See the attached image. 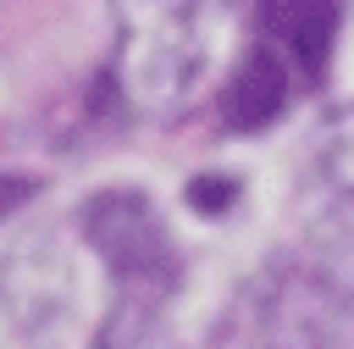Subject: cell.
<instances>
[{
	"label": "cell",
	"instance_id": "cell-1",
	"mask_svg": "<svg viewBox=\"0 0 354 349\" xmlns=\"http://www.w3.org/2000/svg\"><path fill=\"white\" fill-rule=\"evenodd\" d=\"M227 0H111V83L138 116H177L221 66Z\"/></svg>",
	"mask_w": 354,
	"mask_h": 349
},
{
	"label": "cell",
	"instance_id": "cell-2",
	"mask_svg": "<svg viewBox=\"0 0 354 349\" xmlns=\"http://www.w3.org/2000/svg\"><path fill=\"white\" fill-rule=\"evenodd\" d=\"M348 299L332 277L310 266L254 271L216 321L210 349H343Z\"/></svg>",
	"mask_w": 354,
	"mask_h": 349
},
{
	"label": "cell",
	"instance_id": "cell-3",
	"mask_svg": "<svg viewBox=\"0 0 354 349\" xmlns=\"http://www.w3.org/2000/svg\"><path fill=\"white\" fill-rule=\"evenodd\" d=\"M83 238L127 294H177V244L155 205L133 188H105L83 205Z\"/></svg>",
	"mask_w": 354,
	"mask_h": 349
},
{
	"label": "cell",
	"instance_id": "cell-4",
	"mask_svg": "<svg viewBox=\"0 0 354 349\" xmlns=\"http://www.w3.org/2000/svg\"><path fill=\"white\" fill-rule=\"evenodd\" d=\"M72 260L61 255V244L50 233L22 238L6 260H0V305L22 332H50L55 321L72 316Z\"/></svg>",
	"mask_w": 354,
	"mask_h": 349
},
{
	"label": "cell",
	"instance_id": "cell-5",
	"mask_svg": "<svg viewBox=\"0 0 354 349\" xmlns=\"http://www.w3.org/2000/svg\"><path fill=\"white\" fill-rule=\"evenodd\" d=\"M337 44V0H260L254 50H266L299 89L321 83Z\"/></svg>",
	"mask_w": 354,
	"mask_h": 349
},
{
	"label": "cell",
	"instance_id": "cell-6",
	"mask_svg": "<svg viewBox=\"0 0 354 349\" xmlns=\"http://www.w3.org/2000/svg\"><path fill=\"white\" fill-rule=\"evenodd\" d=\"M94 349H183L177 332H171V294L116 288V305H111Z\"/></svg>",
	"mask_w": 354,
	"mask_h": 349
},
{
	"label": "cell",
	"instance_id": "cell-7",
	"mask_svg": "<svg viewBox=\"0 0 354 349\" xmlns=\"http://www.w3.org/2000/svg\"><path fill=\"white\" fill-rule=\"evenodd\" d=\"M293 94H299V83H293L266 50L249 44V55H243V66H238V78H232V89H227V122H232V127H266Z\"/></svg>",
	"mask_w": 354,
	"mask_h": 349
},
{
	"label": "cell",
	"instance_id": "cell-8",
	"mask_svg": "<svg viewBox=\"0 0 354 349\" xmlns=\"http://www.w3.org/2000/svg\"><path fill=\"white\" fill-rule=\"evenodd\" d=\"M315 166H321L326 188L354 205V100L337 105L321 122V133H315Z\"/></svg>",
	"mask_w": 354,
	"mask_h": 349
}]
</instances>
